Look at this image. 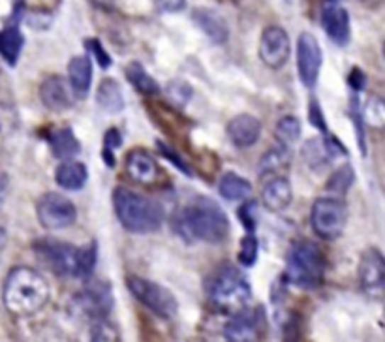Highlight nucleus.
I'll return each mask as SVG.
<instances>
[{
  "label": "nucleus",
  "mask_w": 385,
  "mask_h": 342,
  "mask_svg": "<svg viewBox=\"0 0 385 342\" xmlns=\"http://www.w3.org/2000/svg\"><path fill=\"white\" fill-rule=\"evenodd\" d=\"M91 341L92 342H115L121 341L118 329L113 326L107 318L96 320L91 324Z\"/></svg>",
  "instance_id": "2f4dec72"
},
{
  "label": "nucleus",
  "mask_w": 385,
  "mask_h": 342,
  "mask_svg": "<svg viewBox=\"0 0 385 342\" xmlns=\"http://www.w3.org/2000/svg\"><path fill=\"white\" fill-rule=\"evenodd\" d=\"M126 175L138 184H155L160 179V167L158 162L143 149L130 150L124 160Z\"/></svg>",
  "instance_id": "f3484780"
},
{
  "label": "nucleus",
  "mask_w": 385,
  "mask_h": 342,
  "mask_svg": "<svg viewBox=\"0 0 385 342\" xmlns=\"http://www.w3.org/2000/svg\"><path fill=\"white\" fill-rule=\"evenodd\" d=\"M325 278V254L316 243L295 241L286 256L282 280L301 289H318Z\"/></svg>",
  "instance_id": "20e7f679"
},
{
  "label": "nucleus",
  "mask_w": 385,
  "mask_h": 342,
  "mask_svg": "<svg viewBox=\"0 0 385 342\" xmlns=\"http://www.w3.org/2000/svg\"><path fill=\"white\" fill-rule=\"evenodd\" d=\"M123 145V134L118 128H109L104 136V149L115 150Z\"/></svg>",
  "instance_id": "37998d69"
},
{
  "label": "nucleus",
  "mask_w": 385,
  "mask_h": 342,
  "mask_svg": "<svg viewBox=\"0 0 385 342\" xmlns=\"http://www.w3.org/2000/svg\"><path fill=\"white\" fill-rule=\"evenodd\" d=\"M113 209L124 230L138 236L155 233L164 222V207L158 202L124 187L113 190Z\"/></svg>",
  "instance_id": "7ed1b4c3"
},
{
  "label": "nucleus",
  "mask_w": 385,
  "mask_h": 342,
  "mask_svg": "<svg viewBox=\"0 0 385 342\" xmlns=\"http://www.w3.org/2000/svg\"><path fill=\"white\" fill-rule=\"evenodd\" d=\"M257 260V239L254 233L246 231V236L241 239V248H239V262L245 267H252Z\"/></svg>",
  "instance_id": "f704fd0d"
},
{
  "label": "nucleus",
  "mask_w": 385,
  "mask_h": 342,
  "mask_svg": "<svg viewBox=\"0 0 385 342\" xmlns=\"http://www.w3.org/2000/svg\"><path fill=\"white\" fill-rule=\"evenodd\" d=\"M384 118H385L384 102H381L380 98H372L369 102V106H367V111L363 113V121L364 123H370L372 126L381 128V126H384Z\"/></svg>",
  "instance_id": "4c0bfd02"
},
{
  "label": "nucleus",
  "mask_w": 385,
  "mask_h": 342,
  "mask_svg": "<svg viewBox=\"0 0 385 342\" xmlns=\"http://www.w3.org/2000/svg\"><path fill=\"white\" fill-rule=\"evenodd\" d=\"M23 48H25V38L17 25H8L0 31V57L4 59L6 65L13 68L21 57Z\"/></svg>",
  "instance_id": "b1692460"
},
{
  "label": "nucleus",
  "mask_w": 385,
  "mask_h": 342,
  "mask_svg": "<svg viewBox=\"0 0 385 342\" xmlns=\"http://www.w3.org/2000/svg\"><path fill=\"white\" fill-rule=\"evenodd\" d=\"M267 331V316L263 307L245 309L233 312L224 327V338L230 342H254L263 338Z\"/></svg>",
  "instance_id": "9d476101"
},
{
  "label": "nucleus",
  "mask_w": 385,
  "mask_h": 342,
  "mask_svg": "<svg viewBox=\"0 0 385 342\" xmlns=\"http://www.w3.org/2000/svg\"><path fill=\"white\" fill-rule=\"evenodd\" d=\"M225 134L230 141L239 149H248L252 145L257 143V139L262 136V123L260 118L248 113H241L228 123L225 126Z\"/></svg>",
  "instance_id": "a211bd4d"
},
{
  "label": "nucleus",
  "mask_w": 385,
  "mask_h": 342,
  "mask_svg": "<svg viewBox=\"0 0 385 342\" xmlns=\"http://www.w3.org/2000/svg\"><path fill=\"white\" fill-rule=\"evenodd\" d=\"M96 104L100 106V109H104L109 115H115V113H121L124 109V96L123 89L118 85L117 81L111 79V77H106V79L100 83L96 91Z\"/></svg>",
  "instance_id": "393cba45"
},
{
  "label": "nucleus",
  "mask_w": 385,
  "mask_h": 342,
  "mask_svg": "<svg viewBox=\"0 0 385 342\" xmlns=\"http://www.w3.org/2000/svg\"><path fill=\"white\" fill-rule=\"evenodd\" d=\"M277 138L282 141V143H294L297 141L301 136V123L299 118L294 117V115H286L277 123V130H274Z\"/></svg>",
  "instance_id": "7c9ffc66"
},
{
  "label": "nucleus",
  "mask_w": 385,
  "mask_h": 342,
  "mask_svg": "<svg viewBox=\"0 0 385 342\" xmlns=\"http://www.w3.org/2000/svg\"><path fill=\"white\" fill-rule=\"evenodd\" d=\"M38 222L45 230H65L75 224L77 220V209L70 199L57 192L43 194L36 204Z\"/></svg>",
  "instance_id": "9b49d317"
},
{
  "label": "nucleus",
  "mask_w": 385,
  "mask_h": 342,
  "mask_svg": "<svg viewBox=\"0 0 385 342\" xmlns=\"http://www.w3.org/2000/svg\"><path fill=\"white\" fill-rule=\"evenodd\" d=\"M321 65H323V55H321L320 43L311 33H303L297 40V70L306 89L316 87Z\"/></svg>",
  "instance_id": "ddd939ff"
},
{
  "label": "nucleus",
  "mask_w": 385,
  "mask_h": 342,
  "mask_svg": "<svg viewBox=\"0 0 385 342\" xmlns=\"http://www.w3.org/2000/svg\"><path fill=\"white\" fill-rule=\"evenodd\" d=\"M308 121H311V124H314L320 132L327 134V121L325 117H323V111H321L318 100H311V104H308Z\"/></svg>",
  "instance_id": "ea45409f"
},
{
  "label": "nucleus",
  "mask_w": 385,
  "mask_h": 342,
  "mask_svg": "<svg viewBox=\"0 0 385 342\" xmlns=\"http://www.w3.org/2000/svg\"><path fill=\"white\" fill-rule=\"evenodd\" d=\"M126 286L141 305L147 307L150 312H155L162 320H173L177 316V310H179L177 299L169 289L160 286V284L152 282L149 278L128 275Z\"/></svg>",
  "instance_id": "6e6552de"
},
{
  "label": "nucleus",
  "mask_w": 385,
  "mask_h": 342,
  "mask_svg": "<svg viewBox=\"0 0 385 342\" xmlns=\"http://www.w3.org/2000/svg\"><path fill=\"white\" fill-rule=\"evenodd\" d=\"M350 117H352L353 126H355V132H357L359 147H361V153H363V156H367L364 121H363V111H361V106H359V92H353L352 98H350Z\"/></svg>",
  "instance_id": "72a5a7b5"
},
{
  "label": "nucleus",
  "mask_w": 385,
  "mask_h": 342,
  "mask_svg": "<svg viewBox=\"0 0 385 342\" xmlns=\"http://www.w3.org/2000/svg\"><path fill=\"white\" fill-rule=\"evenodd\" d=\"M68 83L77 98L89 94L92 83V60L89 55H77L68 62Z\"/></svg>",
  "instance_id": "aec40b11"
},
{
  "label": "nucleus",
  "mask_w": 385,
  "mask_h": 342,
  "mask_svg": "<svg viewBox=\"0 0 385 342\" xmlns=\"http://www.w3.org/2000/svg\"><path fill=\"white\" fill-rule=\"evenodd\" d=\"M91 2L96 6V8H100V10H106V11H111L117 8V0H91Z\"/></svg>",
  "instance_id": "de8ad7c7"
},
{
  "label": "nucleus",
  "mask_w": 385,
  "mask_h": 342,
  "mask_svg": "<svg viewBox=\"0 0 385 342\" xmlns=\"http://www.w3.org/2000/svg\"><path fill=\"white\" fill-rule=\"evenodd\" d=\"M8 192H10V179L0 173V207L4 205L6 198H8Z\"/></svg>",
  "instance_id": "49530a36"
},
{
  "label": "nucleus",
  "mask_w": 385,
  "mask_h": 342,
  "mask_svg": "<svg viewBox=\"0 0 385 342\" xmlns=\"http://www.w3.org/2000/svg\"><path fill=\"white\" fill-rule=\"evenodd\" d=\"M83 45L87 48V51L96 59V62L100 66H102L104 70H107L109 66H111V57L107 55V51L104 49L102 42L100 40H96V38H87L85 42H83Z\"/></svg>",
  "instance_id": "58836bf2"
},
{
  "label": "nucleus",
  "mask_w": 385,
  "mask_h": 342,
  "mask_svg": "<svg viewBox=\"0 0 385 342\" xmlns=\"http://www.w3.org/2000/svg\"><path fill=\"white\" fill-rule=\"evenodd\" d=\"M113 305L115 299L111 295V286L104 280H92L72 297L68 312L75 320L92 324L111 314Z\"/></svg>",
  "instance_id": "423d86ee"
},
{
  "label": "nucleus",
  "mask_w": 385,
  "mask_h": 342,
  "mask_svg": "<svg viewBox=\"0 0 385 342\" xmlns=\"http://www.w3.org/2000/svg\"><path fill=\"white\" fill-rule=\"evenodd\" d=\"M34 254L59 277H81V248L55 239H40Z\"/></svg>",
  "instance_id": "0eeeda50"
},
{
  "label": "nucleus",
  "mask_w": 385,
  "mask_h": 342,
  "mask_svg": "<svg viewBox=\"0 0 385 342\" xmlns=\"http://www.w3.org/2000/svg\"><path fill=\"white\" fill-rule=\"evenodd\" d=\"M323 143H325L327 150H329V155H331V158H335V156H346L348 155V149L344 147L340 141H338L335 136H325L323 138Z\"/></svg>",
  "instance_id": "79ce46f5"
},
{
  "label": "nucleus",
  "mask_w": 385,
  "mask_h": 342,
  "mask_svg": "<svg viewBox=\"0 0 385 342\" xmlns=\"http://www.w3.org/2000/svg\"><path fill=\"white\" fill-rule=\"evenodd\" d=\"M192 19L198 25L199 31L209 38L214 45H222V43L228 42L230 27L218 11L211 10V8H196L192 11Z\"/></svg>",
  "instance_id": "6ab92c4d"
},
{
  "label": "nucleus",
  "mask_w": 385,
  "mask_h": 342,
  "mask_svg": "<svg viewBox=\"0 0 385 342\" xmlns=\"http://www.w3.org/2000/svg\"><path fill=\"white\" fill-rule=\"evenodd\" d=\"M348 83L353 89V92H361L364 87H367V75H364L359 68H353L352 72H350Z\"/></svg>",
  "instance_id": "c03bdc74"
},
{
  "label": "nucleus",
  "mask_w": 385,
  "mask_h": 342,
  "mask_svg": "<svg viewBox=\"0 0 385 342\" xmlns=\"http://www.w3.org/2000/svg\"><path fill=\"white\" fill-rule=\"evenodd\" d=\"M6 245H8V233H6L4 228H0V256L4 254Z\"/></svg>",
  "instance_id": "8fccbe9b"
},
{
  "label": "nucleus",
  "mask_w": 385,
  "mask_h": 342,
  "mask_svg": "<svg viewBox=\"0 0 385 342\" xmlns=\"http://www.w3.org/2000/svg\"><path fill=\"white\" fill-rule=\"evenodd\" d=\"M348 222V207L338 198H320L312 205L311 224L314 233L323 241H335L344 233Z\"/></svg>",
  "instance_id": "1a4fd4ad"
},
{
  "label": "nucleus",
  "mask_w": 385,
  "mask_h": 342,
  "mask_svg": "<svg viewBox=\"0 0 385 342\" xmlns=\"http://www.w3.org/2000/svg\"><path fill=\"white\" fill-rule=\"evenodd\" d=\"M113 153H115V150H109V149L102 150V158H104V162H106L107 167L117 166V160H115V155H113Z\"/></svg>",
  "instance_id": "09e8293b"
},
{
  "label": "nucleus",
  "mask_w": 385,
  "mask_h": 342,
  "mask_svg": "<svg viewBox=\"0 0 385 342\" xmlns=\"http://www.w3.org/2000/svg\"><path fill=\"white\" fill-rule=\"evenodd\" d=\"M98 260L96 241H91L89 245L81 246V277H91Z\"/></svg>",
  "instance_id": "e433bc0d"
},
{
  "label": "nucleus",
  "mask_w": 385,
  "mask_h": 342,
  "mask_svg": "<svg viewBox=\"0 0 385 342\" xmlns=\"http://www.w3.org/2000/svg\"><path fill=\"white\" fill-rule=\"evenodd\" d=\"M289 160H291V153L288 150L286 145H279V147H273L269 149L265 155L262 156L260 160V175H271V173H277L279 170L289 166Z\"/></svg>",
  "instance_id": "c85d7f7f"
},
{
  "label": "nucleus",
  "mask_w": 385,
  "mask_h": 342,
  "mask_svg": "<svg viewBox=\"0 0 385 342\" xmlns=\"http://www.w3.org/2000/svg\"><path fill=\"white\" fill-rule=\"evenodd\" d=\"M218 192L220 196L228 199V202H239V199L250 198L252 184L246 181L245 177L228 171V173L220 177Z\"/></svg>",
  "instance_id": "bb28decb"
},
{
  "label": "nucleus",
  "mask_w": 385,
  "mask_h": 342,
  "mask_svg": "<svg viewBox=\"0 0 385 342\" xmlns=\"http://www.w3.org/2000/svg\"><path fill=\"white\" fill-rule=\"evenodd\" d=\"M321 28L325 31L329 40L340 48L350 43L352 27H350L348 11L335 0H327L323 10H321Z\"/></svg>",
  "instance_id": "2eb2a0df"
},
{
  "label": "nucleus",
  "mask_w": 385,
  "mask_h": 342,
  "mask_svg": "<svg viewBox=\"0 0 385 342\" xmlns=\"http://www.w3.org/2000/svg\"><path fill=\"white\" fill-rule=\"evenodd\" d=\"M40 100L49 111H68L74 106V91L65 77L51 75L40 85Z\"/></svg>",
  "instance_id": "dca6fc26"
},
{
  "label": "nucleus",
  "mask_w": 385,
  "mask_h": 342,
  "mask_svg": "<svg viewBox=\"0 0 385 342\" xmlns=\"http://www.w3.org/2000/svg\"><path fill=\"white\" fill-rule=\"evenodd\" d=\"M209 303L220 312H237L245 309L252 297V286L242 271L225 263L211 277L207 286Z\"/></svg>",
  "instance_id": "39448f33"
},
{
  "label": "nucleus",
  "mask_w": 385,
  "mask_h": 342,
  "mask_svg": "<svg viewBox=\"0 0 385 342\" xmlns=\"http://www.w3.org/2000/svg\"><path fill=\"white\" fill-rule=\"evenodd\" d=\"M291 198H294V192H291V184L286 177H274L273 181H269L263 187V205L273 213H280L284 209H288Z\"/></svg>",
  "instance_id": "4be33fe9"
},
{
  "label": "nucleus",
  "mask_w": 385,
  "mask_h": 342,
  "mask_svg": "<svg viewBox=\"0 0 385 342\" xmlns=\"http://www.w3.org/2000/svg\"><path fill=\"white\" fill-rule=\"evenodd\" d=\"M23 2H25V0H23Z\"/></svg>",
  "instance_id": "603ef678"
},
{
  "label": "nucleus",
  "mask_w": 385,
  "mask_h": 342,
  "mask_svg": "<svg viewBox=\"0 0 385 342\" xmlns=\"http://www.w3.org/2000/svg\"><path fill=\"white\" fill-rule=\"evenodd\" d=\"M291 55V42L282 27H267L260 40V59L267 68L280 70Z\"/></svg>",
  "instance_id": "4468645a"
},
{
  "label": "nucleus",
  "mask_w": 385,
  "mask_h": 342,
  "mask_svg": "<svg viewBox=\"0 0 385 342\" xmlns=\"http://www.w3.org/2000/svg\"><path fill=\"white\" fill-rule=\"evenodd\" d=\"M48 280L36 269L19 265L6 275L2 284V303L16 318H30L38 314L49 301Z\"/></svg>",
  "instance_id": "f03ea898"
},
{
  "label": "nucleus",
  "mask_w": 385,
  "mask_h": 342,
  "mask_svg": "<svg viewBox=\"0 0 385 342\" xmlns=\"http://www.w3.org/2000/svg\"><path fill=\"white\" fill-rule=\"evenodd\" d=\"M301 156H303L306 166L314 171L323 170V167L331 162V155H329L323 139L318 138H312L303 143V147H301Z\"/></svg>",
  "instance_id": "cd10ccee"
},
{
  "label": "nucleus",
  "mask_w": 385,
  "mask_h": 342,
  "mask_svg": "<svg viewBox=\"0 0 385 342\" xmlns=\"http://www.w3.org/2000/svg\"><path fill=\"white\" fill-rule=\"evenodd\" d=\"M359 282L370 299H381L385 289V262L384 254L370 246L363 252L359 262Z\"/></svg>",
  "instance_id": "f8f14e48"
},
{
  "label": "nucleus",
  "mask_w": 385,
  "mask_h": 342,
  "mask_svg": "<svg viewBox=\"0 0 385 342\" xmlns=\"http://www.w3.org/2000/svg\"><path fill=\"white\" fill-rule=\"evenodd\" d=\"M359 2H363V4L370 6V4H374V2H378V0H359Z\"/></svg>",
  "instance_id": "3c124183"
},
{
  "label": "nucleus",
  "mask_w": 385,
  "mask_h": 342,
  "mask_svg": "<svg viewBox=\"0 0 385 342\" xmlns=\"http://www.w3.org/2000/svg\"><path fill=\"white\" fill-rule=\"evenodd\" d=\"M48 143L51 147L53 156L59 160H72L81 153L79 139L75 138L74 130L70 126L51 130L48 134Z\"/></svg>",
  "instance_id": "412c9836"
},
{
  "label": "nucleus",
  "mask_w": 385,
  "mask_h": 342,
  "mask_svg": "<svg viewBox=\"0 0 385 342\" xmlns=\"http://www.w3.org/2000/svg\"><path fill=\"white\" fill-rule=\"evenodd\" d=\"M124 74H126V79L130 81V85L134 87L141 96H156V94H160V85L152 79V75L138 60L130 62L126 70H124Z\"/></svg>",
  "instance_id": "a878e982"
},
{
  "label": "nucleus",
  "mask_w": 385,
  "mask_h": 342,
  "mask_svg": "<svg viewBox=\"0 0 385 342\" xmlns=\"http://www.w3.org/2000/svg\"><path fill=\"white\" fill-rule=\"evenodd\" d=\"M173 231L186 243L220 245L230 236V219L214 199L198 196L190 199L173 219Z\"/></svg>",
  "instance_id": "f257e3e1"
},
{
  "label": "nucleus",
  "mask_w": 385,
  "mask_h": 342,
  "mask_svg": "<svg viewBox=\"0 0 385 342\" xmlns=\"http://www.w3.org/2000/svg\"><path fill=\"white\" fill-rule=\"evenodd\" d=\"M55 181L68 192H77L89 181V170L81 162L62 160V164L55 171Z\"/></svg>",
  "instance_id": "5701e85b"
},
{
  "label": "nucleus",
  "mask_w": 385,
  "mask_h": 342,
  "mask_svg": "<svg viewBox=\"0 0 385 342\" xmlns=\"http://www.w3.org/2000/svg\"><path fill=\"white\" fill-rule=\"evenodd\" d=\"M156 4L164 11H181L184 8V0H156Z\"/></svg>",
  "instance_id": "a18cd8bd"
},
{
  "label": "nucleus",
  "mask_w": 385,
  "mask_h": 342,
  "mask_svg": "<svg viewBox=\"0 0 385 342\" xmlns=\"http://www.w3.org/2000/svg\"><path fill=\"white\" fill-rule=\"evenodd\" d=\"M237 214H239V220H241L242 228H245L246 231H250V233H254L257 228V204L254 202V199H246L245 204L239 207V211H237Z\"/></svg>",
  "instance_id": "c9c22d12"
},
{
  "label": "nucleus",
  "mask_w": 385,
  "mask_h": 342,
  "mask_svg": "<svg viewBox=\"0 0 385 342\" xmlns=\"http://www.w3.org/2000/svg\"><path fill=\"white\" fill-rule=\"evenodd\" d=\"M353 182H355V173H353L352 166L346 164V166L338 167L331 177H329V181H327V190L333 194H337L338 198H342L346 196L350 188L353 187Z\"/></svg>",
  "instance_id": "c756f323"
},
{
  "label": "nucleus",
  "mask_w": 385,
  "mask_h": 342,
  "mask_svg": "<svg viewBox=\"0 0 385 342\" xmlns=\"http://www.w3.org/2000/svg\"><path fill=\"white\" fill-rule=\"evenodd\" d=\"M166 94H167V100L172 102V106L184 107L188 102H190V98H192V87L188 85L186 81L175 79L167 85Z\"/></svg>",
  "instance_id": "473e14b6"
},
{
  "label": "nucleus",
  "mask_w": 385,
  "mask_h": 342,
  "mask_svg": "<svg viewBox=\"0 0 385 342\" xmlns=\"http://www.w3.org/2000/svg\"><path fill=\"white\" fill-rule=\"evenodd\" d=\"M156 147H158V150H160L162 155L166 156L167 160L172 162V164H175V166L179 167V170H181L182 173H184V175H192V170H190V167H188L186 164L182 162L181 156L177 155V153L172 149V147H167V145L164 143V141H158V143H156Z\"/></svg>",
  "instance_id": "a19ab883"
}]
</instances>
